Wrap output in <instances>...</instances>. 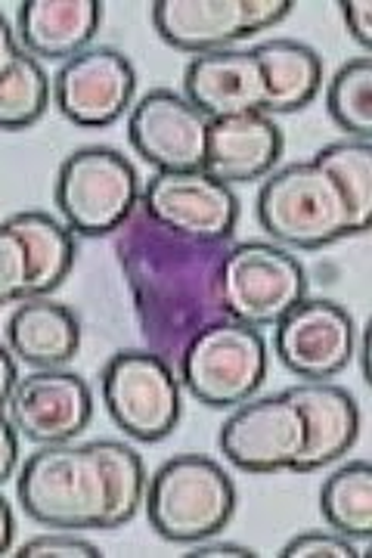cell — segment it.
<instances>
[{
    "label": "cell",
    "instance_id": "44dd1931",
    "mask_svg": "<svg viewBox=\"0 0 372 558\" xmlns=\"http://www.w3.org/2000/svg\"><path fill=\"white\" fill-rule=\"evenodd\" d=\"M261 78H264V106L267 116L301 112L311 106L323 87V60L314 47L292 38H274L252 47Z\"/></svg>",
    "mask_w": 372,
    "mask_h": 558
},
{
    "label": "cell",
    "instance_id": "ba28073f",
    "mask_svg": "<svg viewBox=\"0 0 372 558\" xmlns=\"http://www.w3.org/2000/svg\"><path fill=\"white\" fill-rule=\"evenodd\" d=\"M103 403L128 438L156 444L180 422V379L153 351H118L103 369Z\"/></svg>",
    "mask_w": 372,
    "mask_h": 558
},
{
    "label": "cell",
    "instance_id": "cb8c5ba5",
    "mask_svg": "<svg viewBox=\"0 0 372 558\" xmlns=\"http://www.w3.org/2000/svg\"><path fill=\"white\" fill-rule=\"evenodd\" d=\"M335 180L341 199L348 205L357 233H367L372 223V143L370 140H338L323 146L314 156Z\"/></svg>",
    "mask_w": 372,
    "mask_h": 558
},
{
    "label": "cell",
    "instance_id": "8fae6325",
    "mask_svg": "<svg viewBox=\"0 0 372 558\" xmlns=\"http://www.w3.org/2000/svg\"><path fill=\"white\" fill-rule=\"evenodd\" d=\"M140 211L158 227L193 240L233 242L239 199L236 193L199 171H156L140 190Z\"/></svg>",
    "mask_w": 372,
    "mask_h": 558
},
{
    "label": "cell",
    "instance_id": "e0dca14e",
    "mask_svg": "<svg viewBox=\"0 0 372 558\" xmlns=\"http://www.w3.org/2000/svg\"><path fill=\"white\" fill-rule=\"evenodd\" d=\"M304 416V450L295 459V475L326 469L345 457L360 435V407L348 388L333 381H301L286 388Z\"/></svg>",
    "mask_w": 372,
    "mask_h": 558
},
{
    "label": "cell",
    "instance_id": "d6986e66",
    "mask_svg": "<svg viewBox=\"0 0 372 558\" xmlns=\"http://www.w3.org/2000/svg\"><path fill=\"white\" fill-rule=\"evenodd\" d=\"M103 3L97 0H25L20 3L16 38L35 60L69 62L97 38Z\"/></svg>",
    "mask_w": 372,
    "mask_h": 558
},
{
    "label": "cell",
    "instance_id": "f1b7e54d",
    "mask_svg": "<svg viewBox=\"0 0 372 558\" xmlns=\"http://www.w3.org/2000/svg\"><path fill=\"white\" fill-rule=\"evenodd\" d=\"M20 558H99V546L91 539L79 537V531H57V534H40V537L22 543Z\"/></svg>",
    "mask_w": 372,
    "mask_h": 558
},
{
    "label": "cell",
    "instance_id": "d6a6232c",
    "mask_svg": "<svg viewBox=\"0 0 372 558\" xmlns=\"http://www.w3.org/2000/svg\"><path fill=\"white\" fill-rule=\"evenodd\" d=\"M16 381H20L16 357H13V351L0 341V413H3L7 400H10V395H13Z\"/></svg>",
    "mask_w": 372,
    "mask_h": 558
},
{
    "label": "cell",
    "instance_id": "2e32d148",
    "mask_svg": "<svg viewBox=\"0 0 372 558\" xmlns=\"http://www.w3.org/2000/svg\"><path fill=\"white\" fill-rule=\"evenodd\" d=\"M283 156V128L267 112H239L208 121L202 171L227 186L255 183L276 171Z\"/></svg>",
    "mask_w": 372,
    "mask_h": 558
},
{
    "label": "cell",
    "instance_id": "4fadbf2b",
    "mask_svg": "<svg viewBox=\"0 0 372 558\" xmlns=\"http://www.w3.org/2000/svg\"><path fill=\"white\" fill-rule=\"evenodd\" d=\"M57 109L79 128L99 131L116 124L137 90V72L124 53L112 47H87L84 53L59 65L50 78Z\"/></svg>",
    "mask_w": 372,
    "mask_h": 558
},
{
    "label": "cell",
    "instance_id": "5bb4252c",
    "mask_svg": "<svg viewBox=\"0 0 372 558\" xmlns=\"http://www.w3.org/2000/svg\"><path fill=\"white\" fill-rule=\"evenodd\" d=\"M7 418L16 435L32 444H65L84 435L94 418V391L79 373L35 369L20 376L13 395L7 400Z\"/></svg>",
    "mask_w": 372,
    "mask_h": 558
},
{
    "label": "cell",
    "instance_id": "ffe728a7",
    "mask_svg": "<svg viewBox=\"0 0 372 558\" xmlns=\"http://www.w3.org/2000/svg\"><path fill=\"white\" fill-rule=\"evenodd\" d=\"M7 348L35 369H59L79 354L81 323L50 295L25 299L7 319Z\"/></svg>",
    "mask_w": 372,
    "mask_h": 558
},
{
    "label": "cell",
    "instance_id": "f546056e",
    "mask_svg": "<svg viewBox=\"0 0 372 558\" xmlns=\"http://www.w3.org/2000/svg\"><path fill=\"white\" fill-rule=\"evenodd\" d=\"M341 16H345V25H348V35L360 44V50H370L372 47L370 0H345V3H341Z\"/></svg>",
    "mask_w": 372,
    "mask_h": 558
},
{
    "label": "cell",
    "instance_id": "836d02e7",
    "mask_svg": "<svg viewBox=\"0 0 372 558\" xmlns=\"http://www.w3.org/2000/svg\"><path fill=\"white\" fill-rule=\"evenodd\" d=\"M13 534H16L13 509H10V499L0 494V556H7L13 549Z\"/></svg>",
    "mask_w": 372,
    "mask_h": 558
},
{
    "label": "cell",
    "instance_id": "8992f818",
    "mask_svg": "<svg viewBox=\"0 0 372 558\" xmlns=\"http://www.w3.org/2000/svg\"><path fill=\"white\" fill-rule=\"evenodd\" d=\"M177 379L199 403L212 410L236 407L255 398L267 379V341L261 329L249 323H212L187 344Z\"/></svg>",
    "mask_w": 372,
    "mask_h": 558
},
{
    "label": "cell",
    "instance_id": "9a60e30c",
    "mask_svg": "<svg viewBox=\"0 0 372 558\" xmlns=\"http://www.w3.org/2000/svg\"><path fill=\"white\" fill-rule=\"evenodd\" d=\"M208 119L175 90H149L131 106L128 137L156 171H199Z\"/></svg>",
    "mask_w": 372,
    "mask_h": 558
},
{
    "label": "cell",
    "instance_id": "5b68a950",
    "mask_svg": "<svg viewBox=\"0 0 372 558\" xmlns=\"http://www.w3.org/2000/svg\"><path fill=\"white\" fill-rule=\"evenodd\" d=\"M53 196L72 233L109 236L140 208V178L112 146H81L59 165Z\"/></svg>",
    "mask_w": 372,
    "mask_h": 558
},
{
    "label": "cell",
    "instance_id": "ac0fdd59",
    "mask_svg": "<svg viewBox=\"0 0 372 558\" xmlns=\"http://www.w3.org/2000/svg\"><path fill=\"white\" fill-rule=\"evenodd\" d=\"M183 100L205 119L239 116L264 106V78L252 50H215L183 69Z\"/></svg>",
    "mask_w": 372,
    "mask_h": 558
},
{
    "label": "cell",
    "instance_id": "277c9868",
    "mask_svg": "<svg viewBox=\"0 0 372 558\" xmlns=\"http://www.w3.org/2000/svg\"><path fill=\"white\" fill-rule=\"evenodd\" d=\"M255 211L261 230L271 240L301 252L357 236L335 180L314 159L271 171L257 190Z\"/></svg>",
    "mask_w": 372,
    "mask_h": 558
},
{
    "label": "cell",
    "instance_id": "7a4b0ae2",
    "mask_svg": "<svg viewBox=\"0 0 372 558\" xmlns=\"http://www.w3.org/2000/svg\"><path fill=\"white\" fill-rule=\"evenodd\" d=\"M146 469L124 440L44 444L22 462V512L57 531H118L134 521L146 497Z\"/></svg>",
    "mask_w": 372,
    "mask_h": 558
},
{
    "label": "cell",
    "instance_id": "4dcf8cb0",
    "mask_svg": "<svg viewBox=\"0 0 372 558\" xmlns=\"http://www.w3.org/2000/svg\"><path fill=\"white\" fill-rule=\"evenodd\" d=\"M16 465H20V435L13 422L0 413V484L13 478Z\"/></svg>",
    "mask_w": 372,
    "mask_h": 558
},
{
    "label": "cell",
    "instance_id": "83f0119b",
    "mask_svg": "<svg viewBox=\"0 0 372 558\" xmlns=\"http://www.w3.org/2000/svg\"><path fill=\"white\" fill-rule=\"evenodd\" d=\"M283 558H360L363 553L353 546L351 537H341L335 531H308L298 534L283 546Z\"/></svg>",
    "mask_w": 372,
    "mask_h": 558
},
{
    "label": "cell",
    "instance_id": "52a82bcc",
    "mask_svg": "<svg viewBox=\"0 0 372 558\" xmlns=\"http://www.w3.org/2000/svg\"><path fill=\"white\" fill-rule=\"evenodd\" d=\"M220 295L227 317L249 326H276L301 299H308V274L292 252L276 242L230 245L220 267Z\"/></svg>",
    "mask_w": 372,
    "mask_h": 558
},
{
    "label": "cell",
    "instance_id": "603a6c76",
    "mask_svg": "<svg viewBox=\"0 0 372 558\" xmlns=\"http://www.w3.org/2000/svg\"><path fill=\"white\" fill-rule=\"evenodd\" d=\"M320 512L335 534L367 543L372 537V465L353 459L335 469L320 490Z\"/></svg>",
    "mask_w": 372,
    "mask_h": 558
},
{
    "label": "cell",
    "instance_id": "484cf974",
    "mask_svg": "<svg viewBox=\"0 0 372 558\" xmlns=\"http://www.w3.org/2000/svg\"><path fill=\"white\" fill-rule=\"evenodd\" d=\"M326 106L333 121L351 140L372 137V60L357 57L345 62L329 81Z\"/></svg>",
    "mask_w": 372,
    "mask_h": 558
},
{
    "label": "cell",
    "instance_id": "7402d4cb",
    "mask_svg": "<svg viewBox=\"0 0 372 558\" xmlns=\"http://www.w3.org/2000/svg\"><path fill=\"white\" fill-rule=\"evenodd\" d=\"M28 252V282L25 299H40L57 292L75 264V240L72 230L47 211H20L7 220ZM22 299V301H25Z\"/></svg>",
    "mask_w": 372,
    "mask_h": 558
},
{
    "label": "cell",
    "instance_id": "7c38bea8",
    "mask_svg": "<svg viewBox=\"0 0 372 558\" xmlns=\"http://www.w3.org/2000/svg\"><path fill=\"white\" fill-rule=\"evenodd\" d=\"M274 329L276 357L298 379L329 381L353 360V317L329 299H301Z\"/></svg>",
    "mask_w": 372,
    "mask_h": 558
},
{
    "label": "cell",
    "instance_id": "1f68e13d",
    "mask_svg": "<svg viewBox=\"0 0 372 558\" xmlns=\"http://www.w3.org/2000/svg\"><path fill=\"white\" fill-rule=\"evenodd\" d=\"M190 558H252L257 556L255 549H249V546H239V543H212V539H202V543H193V549L187 553Z\"/></svg>",
    "mask_w": 372,
    "mask_h": 558
},
{
    "label": "cell",
    "instance_id": "30bf717a",
    "mask_svg": "<svg viewBox=\"0 0 372 558\" xmlns=\"http://www.w3.org/2000/svg\"><path fill=\"white\" fill-rule=\"evenodd\" d=\"M220 453L249 475L292 472L304 450V416L286 391L267 398H249L220 425Z\"/></svg>",
    "mask_w": 372,
    "mask_h": 558
},
{
    "label": "cell",
    "instance_id": "9c48e42d",
    "mask_svg": "<svg viewBox=\"0 0 372 558\" xmlns=\"http://www.w3.org/2000/svg\"><path fill=\"white\" fill-rule=\"evenodd\" d=\"M292 7V0H156L153 25L168 47L202 57L274 28Z\"/></svg>",
    "mask_w": 372,
    "mask_h": 558
},
{
    "label": "cell",
    "instance_id": "3957f363",
    "mask_svg": "<svg viewBox=\"0 0 372 558\" xmlns=\"http://www.w3.org/2000/svg\"><path fill=\"white\" fill-rule=\"evenodd\" d=\"M146 515L158 537L168 543L215 539L236 512L233 478L224 465L199 453L165 459L146 481Z\"/></svg>",
    "mask_w": 372,
    "mask_h": 558
},
{
    "label": "cell",
    "instance_id": "e575fe53",
    "mask_svg": "<svg viewBox=\"0 0 372 558\" xmlns=\"http://www.w3.org/2000/svg\"><path fill=\"white\" fill-rule=\"evenodd\" d=\"M20 38H16V32L10 28V22L0 16V69H7L10 62L20 57Z\"/></svg>",
    "mask_w": 372,
    "mask_h": 558
},
{
    "label": "cell",
    "instance_id": "6da1fadb",
    "mask_svg": "<svg viewBox=\"0 0 372 558\" xmlns=\"http://www.w3.org/2000/svg\"><path fill=\"white\" fill-rule=\"evenodd\" d=\"M233 242L193 240L158 227L143 211L121 223L116 255L131 292L146 351L180 366L187 344L202 329L227 317L220 267Z\"/></svg>",
    "mask_w": 372,
    "mask_h": 558
},
{
    "label": "cell",
    "instance_id": "4316f807",
    "mask_svg": "<svg viewBox=\"0 0 372 558\" xmlns=\"http://www.w3.org/2000/svg\"><path fill=\"white\" fill-rule=\"evenodd\" d=\"M28 282V252L20 233L3 220L0 223V307L20 304Z\"/></svg>",
    "mask_w": 372,
    "mask_h": 558
},
{
    "label": "cell",
    "instance_id": "d4e9b609",
    "mask_svg": "<svg viewBox=\"0 0 372 558\" xmlns=\"http://www.w3.org/2000/svg\"><path fill=\"white\" fill-rule=\"evenodd\" d=\"M50 75L32 53L20 57L0 69V131H25L44 119L50 106Z\"/></svg>",
    "mask_w": 372,
    "mask_h": 558
}]
</instances>
